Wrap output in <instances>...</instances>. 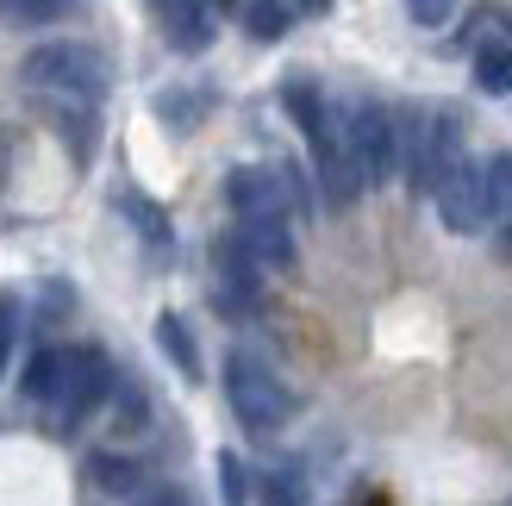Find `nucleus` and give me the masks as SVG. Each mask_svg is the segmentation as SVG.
Instances as JSON below:
<instances>
[{
	"label": "nucleus",
	"instance_id": "f257e3e1",
	"mask_svg": "<svg viewBox=\"0 0 512 506\" xmlns=\"http://www.w3.org/2000/svg\"><path fill=\"white\" fill-rule=\"evenodd\" d=\"M281 107L294 113L306 150H313L319 194L331 200V207H356V194H363V175H356V163H350V150H344V125H338V113H331V100L319 94V82L294 75V82L281 88Z\"/></svg>",
	"mask_w": 512,
	"mask_h": 506
},
{
	"label": "nucleus",
	"instance_id": "f03ea898",
	"mask_svg": "<svg viewBox=\"0 0 512 506\" xmlns=\"http://www.w3.org/2000/svg\"><path fill=\"white\" fill-rule=\"evenodd\" d=\"M25 88L57 100V113H88L100 94H107V57H100L94 44H38L32 57L19 63Z\"/></svg>",
	"mask_w": 512,
	"mask_h": 506
},
{
	"label": "nucleus",
	"instance_id": "7ed1b4c3",
	"mask_svg": "<svg viewBox=\"0 0 512 506\" xmlns=\"http://www.w3.org/2000/svg\"><path fill=\"white\" fill-rule=\"evenodd\" d=\"M406 182H413V194H438V182L469 157L463 150V125H456L444 107H413L406 113Z\"/></svg>",
	"mask_w": 512,
	"mask_h": 506
},
{
	"label": "nucleus",
	"instance_id": "20e7f679",
	"mask_svg": "<svg viewBox=\"0 0 512 506\" xmlns=\"http://www.w3.org/2000/svg\"><path fill=\"white\" fill-rule=\"evenodd\" d=\"M338 125H344V150H350L356 175H363V188H381L400 169V125H394V113L381 107V100H369V94H350Z\"/></svg>",
	"mask_w": 512,
	"mask_h": 506
},
{
	"label": "nucleus",
	"instance_id": "39448f33",
	"mask_svg": "<svg viewBox=\"0 0 512 506\" xmlns=\"http://www.w3.org/2000/svg\"><path fill=\"white\" fill-rule=\"evenodd\" d=\"M225 400H232L238 425L256 432V438H269V432H281V425L294 419V394L281 388V375L269 363H256V357H225Z\"/></svg>",
	"mask_w": 512,
	"mask_h": 506
},
{
	"label": "nucleus",
	"instance_id": "423d86ee",
	"mask_svg": "<svg viewBox=\"0 0 512 506\" xmlns=\"http://www.w3.org/2000/svg\"><path fill=\"white\" fill-rule=\"evenodd\" d=\"M225 207L238 219H288L306 213V188H300V169L294 163H275V169H232L225 175Z\"/></svg>",
	"mask_w": 512,
	"mask_h": 506
},
{
	"label": "nucleus",
	"instance_id": "0eeeda50",
	"mask_svg": "<svg viewBox=\"0 0 512 506\" xmlns=\"http://www.w3.org/2000/svg\"><path fill=\"white\" fill-rule=\"evenodd\" d=\"M438 213L456 238H475V232H488V169H481L475 157H463L444 182H438Z\"/></svg>",
	"mask_w": 512,
	"mask_h": 506
},
{
	"label": "nucleus",
	"instance_id": "6e6552de",
	"mask_svg": "<svg viewBox=\"0 0 512 506\" xmlns=\"http://www.w3.org/2000/svg\"><path fill=\"white\" fill-rule=\"evenodd\" d=\"M113 394V363L100 350H69V369H63V388H57V425H82L100 400Z\"/></svg>",
	"mask_w": 512,
	"mask_h": 506
},
{
	"label": "nucleus",
	"instance_id": "1a4fd4ad",
	"mask_svg": "<svg viewBox=\"0 0 512 506\" xmlns=\"http://www.w3.org/2000/svg\"><path fill=\"white\" fill-rule=\"evenodd\" d=\"M213 263H219L213 300H219L225 313H250V307H256V294H263V269H256L232 238H219V244H213Z\"/></svg>",
	"mask_w": 512,
	"mask_h": 506
},
{
	"label": "nucleus",
	"instance_id": "9d476101",
	"mask_svg": "<svg viewBox=\"0 0 512 506\" xmlns=\"http://www.w3.org/2000/svg\"><path fill=\"white\" fill-rule=\"evenodd\" d=\"M225 238H232L256 269H288V263H294V232H288V219H238Z\"/></svg>",
	"mask_w": 512,
	"mask_h": 506
},
{
	"label": "nucleus",
	"instance_id": "9b49d317",
	"mask_svg": "<svg viewBox=\"0 0 512 506\" xmlns=\"http://www.w3.org/2000/svg\"><path fill=\"white\" fill-rule=\"evenodd\" d=\"M163 32L182 57L207 50L213 44V0H163Z\"/></svg>",
	"mask_w": 512,
	"mask_h": 506
},
{
	"label": "nucleus",
	"instance_id": "f8f14e48",
	"mask_svg": "<svg viewBox=\"0 0 512 506\" xmlns=\"http://www.w3.org/2000/svg\"><path fill=\"white\" fill-rule=\"evenodd\" d=\"M488 225H494V250L512 263V150L488 163Z\"/></svg>",
	"mask_w": 512,
	"mask_h": 506
},
{
	"label": "nucleus",
	"instance_id": "ddd939ff",
	"mask_svg": "<svg viewBox=\"0 0 512 506\" xmlns=\"http://www.w3.org/2000/svg\"><path fill=\"white\" fill-rule=\"evenodd\" d=\"M88 482L100 494H113V500H144L150 482H144V469L132 457H113V450H100V457H88Z\"/></svg>",
	"mask_w": 512,
	"mask_h": 506
},
{
	"label": "nucleus",
	"instance_id": "4468645a",
	"mask_svg": "<svg viewBox=\"0 0 512 506\" xmlns=\"http://www.w3.org/2000/svg\"><path fill=\"white\" fill-rule=\"evenodd\" d=\"M63 369H69V350H32V363H25V375H19V394H25V400H44V407H57Z\"/></svg>",
	"mask_w": 512,
	"mask_h": 506
},
{
	"label": "nucleus",
	"instance_id": "2eb2a0df",
	"mask_svg": "<svg viewBox=\"0 0 512 506\" xmlns=\"http://www.w3.org/2000/svg\"><path fill=\"white\" fill-rule=\"evenodd\" d=\"M475 88L488 100H512V50L506 44H475Z\"/></svg>",
	"mask_w": 512,
	"mask_h": 506
},
{
	"label": "nucleus",
	"instance_id": "dca6fc26",
	"mask_svg": "<svg viewBox=\"0 0 512 506\" xmlns=\"http://www.w3.org/2000/svg\"><path fill=\"white\" fill-rule=\"evenodd\" d=\"M157 344H163V357L194 382V375H200V350H194V332H188L182 313H163V319H157Z\"/></svg>",
	"mask_w": 512,
	"mask_h": 506
},
{
	"label": "nucleus",
	"instance_id": "f3484780",
	"mask_svg": "<svg viewBox=\"0 0 512 506\" xmlns=\"http://www.w3.org/2000/svg\"><path fill=\"white\" fill-rule=\"evenodd\" d=\"M244 25H250L256 44H281V38H288V25H294V13H288V0H250Z\"/></svg>",
	"mask_w": 512,
	"mask_h": 506
},
{
	"label": "nucleus",
	"instance_id": "a211bd4d",
	"mask_svg": "<svg viewBox=\"0 0 512 506\" xmlns=\"http://www.w3.org/2000/svg\"><path fill=\"white\" fill-rule=\"evenodd\" d=\"M119 207H125V213H132V219H138V238H144V244H150V250H157V257H163V250H169V225H163V213H157V207H150V200H144V194H125V200H119Z\"/></svg>",
	"mask_w": 512,
	"mask_h": 506
},
{
	"label": "nucleus",
	"instance_id": "6ab92c4d",
	"mask_svg": "<svg viewBox=\"0 0 512 506\" xmlns=\"http://www.w3.org/2000/svg\"><path fill=\"white\" fill-rule=\"evenodd\" d=\"M57 13H63V0H0V25H57Z\"/></svg>",
	"mask_w": 512,
	"mask_h": 506
},
{
	"label": "nucleus",
	"instance_id": "aec40b11",
	"mask_svg": "<svg viewBox=\"0 0 512 506\" xmlns=\"http://www.w3.org/2000/svg\"><path fill=\"white\" fill-rule=\"evenodd\" d=\"M263 506H306V482L294 469H275L269 482H263Z\"/></svg>",
	"mask_w": 512,
	"mask_h": 506
},
{
	"label": "nucleus",
	"instance_id": "412c9836",
	"mask_svg": "<svg viewBox=\"0 0 512 506\" xmlns=\"http://www.w3.org/2000/svg\"><path fill=\"white\" fill-rule=\"evenodd\" d=\"M406 19H413L419 32H438V25L456 19V0H406Z\"/></svg>",
	"mask_w": 512,
	"mask_h": 506
},
{
	"label": "nucleus",
	"instance_id": "4be33fe9",
	"mask_svg": "<svg viewBox=\"0 0 512 506\" xmlns=\"http://www.w3.org/2000/svg\"><path fill=\"white\" fill-rule=\"evenodd\" d=\"M13 344H19V294H0V375L13 363Z\"/></svg>",
	"mask_w": 512,
	"mask_h": 506
},
{
	"label": "nucleus",
	"instance_id": "5701e85b",
	"mask_svg": "<svg viewBox=\"0 0 512 506\" xmlns=\"http://www.w3.org/2000/svg\"><path fill=\"white\" fill-rule=\"evenodd\" d=\"M213 469H219V500H225V506H244V463L232 457V450H219Z\"/></svg>",
	"mask_w": 512,
	"mask_h": 506
},
{
	"label": "nucleus",
	"instance_id": "b1692460",
	"mask_svg": "<svg viewBox=\"0 0 512 506\" xmlns=\"http://www.w3.org/2000/svg\"><path fill=\"white\" fill-rule=\"evenodd\" d=\"M300 7H306V13H325V7H331V0H300Z\"/></svg>",
	"mask_w": 512,
	"mask_h": 506
}]
</instances>
